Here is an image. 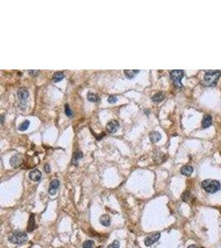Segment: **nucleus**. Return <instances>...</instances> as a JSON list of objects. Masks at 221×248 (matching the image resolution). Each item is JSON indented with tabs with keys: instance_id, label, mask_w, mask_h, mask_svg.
<instances>
[{
	"instance_id": "f257e3e1",
	"label": "nucleus",
	"mask_w": 221,
	"mask_h": 248,
	"mask_svg": "<svg viewBox=\"0 0 221 248\" xmlns=\"http://www.w3.org/2000/svg\"><path fill=\"white\" fill-rule=\"evenodd\" d=\"M220 74L221 72L220 70H208L205 74L202 84L205 86H214L216 84Z\"/></svg>"
},
{
	"instance_id": "f03ea898",
	"label": "nucleus",
	"mask_w": 221,
	"mask_h": 248,
	"mask_svg": "<svg viewBox=\"0 0 221 248\" xmlns=\"http://www.w3.org/2000/svg\"><path fill=\"white\" fill-rule=\"evenodd\" d=\"M9 242L16 245H22V244L26 243L28 240L26 232H14L11 235L9 236L8 237Z\"/></svg>"
},
{
	"instance_id": "7ed1b4c3",
	"label": "nucleus",
	"mask_w": 221,
	"mask_h": 248,
	"mask_svg": "<svg viewBox=\"0 0 221 248\" xmlns=\"http://www.w3.org/2000/svg\"><path fill=\"white\" fill-rule=\"evenodd\" d=\"M201 186L208 193L214 194L220 189V183L215 179H205L201 183Z\"/></svg>"
},
{
	"instance_id": "20e7f679",
	"label": "nucleus",
	"mask_w": 221,
	"mask_h": 248,
	"mask_svg": "<svg viewBox=\"0 0 221 248\" xmlns=\"http://www.w3.org/2000/svg\"><path fill=\"white\" fill-rule=\"evenodd\" d=\"M170 76L171 79L173 80V84L175 87L182 88V84H181V79L184 76V71L181 70H174L170 72Z\"/></svg>"
},
{
	"instance_id": "39448f33",
	"label": "nucleus",
	"mask_w": 221,
	"mask_h": 248,
	"mask_svg": "<svg viewBox=\"0 0 221 248\" xmlns=\"http://www.w3.org/2000/svg\"><path fill=\"white\" fill-rule=\"evenodd\" d=\"M160 237H161V233H159V232L149 235L148 237H147L144 240V244L146 245L147 247H150L152 244L156 243L160 239Z\"/></svg>"
},
{
	"instance_id": "423d86ee",
	"label": "nucleus",
	"mask_w": 221,
	"mask_h": 248,
	"mask_svg": "<svg viewBox=\"0 0 221 248\" xmlns=\"http://www.w3.org/2000/svg\"><path fill=\"white\" fill-rule=\"evenodd\" d=\"M119 127V123L118 121H116V120H111V121H109V122L107 123L106 130L109 133L114 134V133H115V132H117Z\"/></svg>"
},
{
	"instance_id": "0eeeda50",
	"label": "nucleus",
	"mask_w": 221,
	"mask_h": 248,
	"mask_svg": "<svg viewBox=\"0 0 221 248\" xmlns=\"http://www.w3.org/2000/svg\"><path fill=\"white\" fill-rule=\"evenodd\" d=\"M59 186H60V181L58 180L57 179H53L51 182V184H50V186H49V194H51V195H54V194H57V189L58 188H59Z\"/></svg>"
},
{
	"instance_id": "6e6552de",
	"label": "nucleus",
	"mask_w": 221,
	"mask_h": 248,
	"mask_svg": "<svg viewBox=\"0 0 221 248\" xmlns=\"http://www.w3.org/2000/svg\"><path fill=\"white\" fill-rule=\"evenodd\" d=\"M22 157L20 155H15L14 157H11L10 159V165H12L13 167L17 168L19 165L22 164Z\"/></svg>"
},
{
	"instance_id": "1a4fd4ad",
	"label": "nucleus",
	"mask_w": 221,
	"mask_h": 248,
	"mask_svg": "<svg viewBox=\"0 0 221 248\" xmlns=\"http://www.w3.org/2000/svg\"><path fill=\"white\" fill-rule=\"evenodd\" d=\"M29 178L32 181L38 182L41 178V172L39 170H33L29 173Z\"/></svg>"
},
{
	"instance_id": "9d476101",
	"label": "nucleus",
	"mask_w": 221,
	"mask_h": 248,
	"mask_svg": "<svg viewBox=\"0 0 221 248\" xmlns=\"http://www.w3.org/2000/svg\"><path fill=\"white\" fill-rule=\"evenodd\" d=\"M36 225L35 222V215L34 214H31L29 220H28V224H27V231L28 232H31L33 230H35Z\"/></svg>"
},
{
	"instance_id": "9b49d317",
	"label": "nucleus",
	"mask_w": 221,
	"mask_h": 248,
	"mask_svg": "<svg viewBox=\"0 0 221 248\" xmlns=\"http://www.w3.org/2000/svg\"><path fill=\"white\" fill-rule=\"evenodd\" d=\"M29 95V93L26 88H20L18 90V99L21 100H26Z\"/></svg>"
},
{
	"instance_id": "f8f14e48",
	"label": "nucleus",
	"mask_w": 221,
	"mask_h": 248,
	"mask_svg": "<svg viewBox=\"0 0 221 248\" xmlns=\"http://www.w3.org/2000/svg\"><path fill=\"white\" fill-rule=\"evenodd\" d=\"M83 158V153L80 152V151H76L74 152L73 154V157H72V161H71V163L73 165H78V162L80 161V159Z\"/></svg>"
},
{
	"instance_id": "ddd939ff",
	"label": "nucleus",
	"mask_w": 221,
	"mask_h": 248,
	"mask_svg": "<svg viewBox=\"0 0 221 248\" xmlns=\"http://www.w3.org/2000/svg\"><path fill=\"white\" fill-rule=\"evenodd\" d=\"M181 173L183 175L186 176H190V174L193 173V167L190 165H184L181 169Z\"/></svg>"
},
{
	"instance_id": "4468645a",
	"label": "nucleus",
	"mask_w": 221,
	"mask_h": 248,
	"mask_svg": "<svg viewBox=\"0 0 221 248\" xmlns=\"http://www.w3.org/2000/svg\"><path fill=\"white\" fill-rule=\"evenodd\" d=\"M99 222H100V223H101L103 226H110V218H109V216L107 215V214L102 215L101 217H100V218H99Z\"/></svg>"
},
{
	"instance_id": "2eb2a0df",
	"label": "nucleus",
	"mask_w": 221,
	"mask_h": 248,
	"mask_svg": "<svg viewBox=\"0 0 221 248\" xmlns=\"http://www.w3.org/2000/svg\"><path fill=\"white\" fill-rule=\"evenodd\" d=\"M139 72H140L139 70H125L124 74L128 79H133Z\"/></svg>"
},
{
	"instance_id": "dca6fc26",
	"label": "nucleus",
	"mask_w": 221,
	"mask_h": 248,
	"mask_svg": "<svg viewBox=\"0 0 221 248\" xmlns=\"http://www.w3.org/2000/svg\"><path fill=\"white\" fill-rule=\"evenodd\" d=\"M212 122V117L210 115H205L202 119V127L204 128H206L211 125Z\"/></svg>"
},
{
	"instance_id": "f3484780",
	"label": "nucleus",
	"mask_w": 221,
	"mask_h": 248,
	"mask_svg": "<svg viewBox=\"0 0 221 248\" xmlns=\"http://www.w3.org/2000/svg\"><path fill=\"white\" fill-rule=\"evenodd\" d=\"M150 139L152 142H157L161 138H162V136L158 132H150Z\"/></svg>"
},
{
	"instance_id": "a211bd4d",
	"label": "nucleus",
	"mask_w": 221,
	"mask_h": 248,
	"mask_svg": "<svg viewBox=\"0 0 221 248\" xmlns=\"http://www.w3.org/2000/svg\"><path fill=\"white\" fill-rule=\"evenodd\" d=\"M164 98H165V96H164L163 93L158 92L152 97V100L154 101V102H161V101L163 100Z\"/></svg>"
},
{
	"instance_id": "6ab92c4d",
	"label": "nucleus",
	"mask_w": 221,
	"mask_h": 248,
	"mask_svg": "<svg viewBox=\"0 0 221 248\" xmlns=\"http://www.w3.org/2000/svg\"><path fill=\"white\" fill-rule=\"evenodd\" d=\"M65 77V74L62 71H58V72H56L55 74H53V81L55 83H57L59 81L62 80Z\"/></svg>"
},
{
	"instance_id": "aec40b11",
	"label": "nucleus",
	"mask_w": 221,
	"mask_h": 248,
	"mask_svg": "<svg viewBox=\"0 0 221 248\" xmlns=\"http://www.w3.org/2000/svg\"><path fill=\"white\" fill-rule=\"evenodd\" d=\"M87 99L89 102H97V101L99 100V98L97 94H94V93H89L87 94Z\"/></svg>"
},
{
	"instance_id": "412c9836",
	"label": "nucleus",
	"mask_w": 221,
	"mask_h": 248,
	"mask_svg": "<svg viewBox=\"0 0 221 248\" xmlns=\"http://www.w3.org/2000/svg\"><path fill=\"white\" fill-rule=\"evenodd\" d=\"M30 125V122L28 120H26L20 124V126L18 127V130L19 131H26L28 128V127Z\"/></svg>"
},
{
	"instance_id": "4be33fe9",
	"label": "nucleus",
	"mask_w": 221,
	"mask_h": 248,
	"mask_svg": "<svg viewBox=\"0 0 221 248\" xmlns=\"http://www.w3.org/2000/svg\"><path fill=\"white\" fill-rule=\"evenodd\" d=\"M94 242L92 240H87L83 243V248H93Z\"/></svg>"
},
{
	"instance_id": "5701e85b",
	"label": "nucleus",
	"mask_w": 221,
	"mask_h": 248,
	"mask_svg": "<svg viewBox=\"0 0 221 248\" xmlns=\"http://www.w3.org/2000/svg\"><path fill=\"white\" fill-rule=\"evenodd\" d=\"M190 193L189 191H186L184 192L181 195V199L184 201V202H187V201L190 199Z\"/></svg>"
},
{
	"instance_id": "b1692460",
	"label": "nucleus",
	"mask_w": 221,
	"mask_h": 248,
	"mask_svg": "<svg viewBox=\"0 0 221 248\" xmlns=\"http://www.w3.org/2000/svg\"><path fill=\"white\" fill-rule=\"evenodd\" d=\"M65 113L67 114V116H68L69 118H72L73 113H72V111H71V109H70V107H69L68 104L65 105Z\"/></svg>"
},
{
	"instance_id": "393cba45",
	"label": "nucleus",
	"mask_w": 221,
	"mask_h": 248,
	"mask_svg": "<svg viewBox=\"0 0 221 248\" xmlns=\"http://www.w3.org/2000/svg\"><path fill=\"white\" fill-rule=\"evenodd\" d=\"M120 243L118 240H115L113 242V243H111L110 245H109L107 248H119Z\"/></svg>"
},
{
	"instance_id": "a878e982",
	"label": "nucleus",
	"mask_w": 221,
	"mask_h": 248,
	"mask_svg": "<svg viewBox=\"0 0 221 248\" xmlns=\"http://www.w3.org/2000/svg\"><path fill=\"white\" fill-rule=\"evenodd\" d=\"M117 100H118V99L114 95H110L109 97V99H108V102L110 103V104H114V103L117 102Z\"/></svg>"
},
{
	"instance_id": "bb28decb",
	"label": "nucleus",
	"mask_w": 221,
	"mask_h": 248,
	"mask_svg": "<svg viewBox=\"0 0 221 248\" xmlns=\"http://www.w3.org/2000/svg\"><path fill=\"white\" fill-rule=\"evenodd\" d=\"M28 73L31 74V75H32V76H37V74L40 73V71H39V70H30L29 71H28Z\"/></svg>"
},
{
	"instance_id": "cd10ccee",
	"label": "nucleus",
	"mask_w": 221,
	"mask_h": 248,
	"mask_svg": "<svg viewBox=\"0 0 221 248\" xmlns=\"http://www.w3.org/2000/svg\"><path fill=\"white\" fill-rule=\"evenodd\" d=\"M44 170L46 173H50V172H51V167H50V165H49V164H46V165H45Z\"/></svg>"
},
{
	"instance_id": "c85d7f7f",
	"label": "nucleus",
	"mask_w": 221,
	"mask_h": 248,
	"mask_svg": "<svg viewBox=\"0 0 221 248\" xmlns=\"http://www.w3.org/2000/svg\"><path fill=\"white\" fill-rule=\"evenodd\" d=\"M4 114H2V115H1V124L3 125V124H4Z\"/></svg>"
},
{
	"instance_id": "c756f323",
	"label": "nucleus",
	"mask_w": 221,
	"mask_h": 248,
	"mask_svg": "<svg viewBox=\"0 0 221 248\" xmlns=\"http://www.w3.org/2000/svg\"><path fill=\"white\" fill-rule=\"evenodd\" d=\"M187 248H199L196 245H190V246H189Z\"/></svg>"
}]
</instances>
